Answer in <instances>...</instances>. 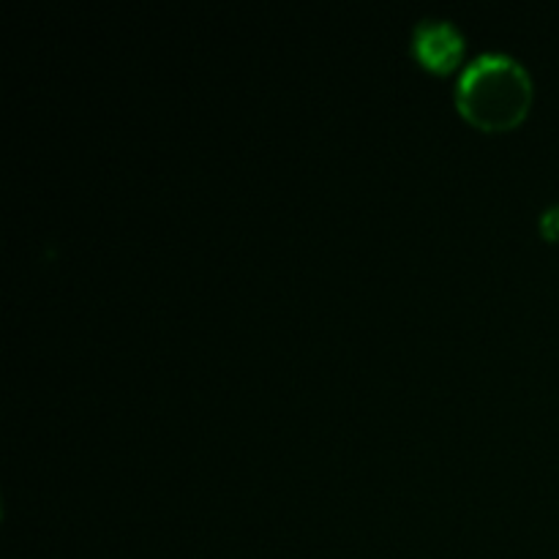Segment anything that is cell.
<instances>
[{"instance_id": "cell-1", "label": "cell", "mask_w": 559, "mask_h": 559, "mask_svg": "<svg viewBox=\"0 0 559 559\" xmlns=\"http://www.w3.org/2000/svg\"><path fill=\"white\" fill-rule=\"evenodd\" d=\"M456 107L480 131L516 129L533 107L530 71L511 55H480L459 76Z\"/></svg>"}, {"instance_id": "cell-2", "label": "cell", "mask_w": 559, "mask_h": 559, "mask_svg": "<svg viewBox=\"0 0 559 559\" xmlns=\"http://www.w3.org/2000/svg\"><path fill=\"white\" fill-rule=\"evenodd\" d=\"M413 52L435 74H451L464 55V36L445 20L418 22L413 33Z\"/></svg>"}, {"instance_id": "cell-3", "label": "cell", "mask_w": 559, "mask_h": 559, "mask_svg": "<svg viewBox=\"0 0 559 559\" xmlns=\"http://www.w3.org/2000/svg\"><path fill=\"white\" fill-rule=\"evenodd\" d=\"M540 233H544L546 240H559V205H551L540 216Z\"/></svg>"}]
</instances>
